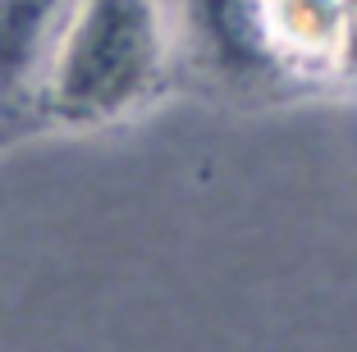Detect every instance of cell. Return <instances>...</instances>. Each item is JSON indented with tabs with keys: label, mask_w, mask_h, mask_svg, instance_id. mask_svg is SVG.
I'll return each instance as SVG.
<instances>
[{
	"label": "cell",
	"mask_w": 357,
	"mask_h": 352,
	"mask_svg": "<svg viewBox=\"0 0 357 352\" xmlns=\"http://www.w3.org/2000/svg\"><path fill=\"white\" fill-rule=\"evenodd\" d=\"M55 5L60 0H0V78H14L28 69Z\"/></svg>",
	"instance_id": "277c9868"
},
{
	"label": "cell",
	"mask_w": 357,
	"mask_h": 352,
	"mask_svg": "<svg viewBox=\"0 0 357 352\" xmlns=\"http://www.w3.org/2000/svg\"><path fill=\"white\" fill-rule=\"evenodd\" d=\"M284 51L357 78V0H275Z\"/></svg>",
	"instance_id": "3957f363"
},
{
	"label": "cell",
	"mask_w": 357,
	"mask_h": 352,
	"mask_svg": "<svg viewBox=\"0 0 357 352\" xmlns=\"http://www.w3.org/2000/svg\"><path fill=\"white\" fill-rule=\"evenodd\" d=\"M165 69L160 0H78L51 55L55 114L69 124H105L137 110Z\"/></svg>",
	"instance_id": "6da1fadb"
},
{
	"label": "cell",
	"mask_w": 357,
	"mask_h": 352,
	"mask_svg": "<svg viewBox=\"0 0 357 352\" xmlns=\"http://www.w3.org/2000/svg\"><path fill=\"white\" fill-rule=\"evenodd\" d=\"M188 28L202 55L225 73L266 78L289 64L275 0H188Z\"/></svg>",
	"instance_id": "7a4b0ae2"
}]
</instances>
